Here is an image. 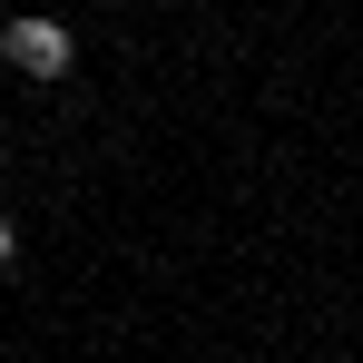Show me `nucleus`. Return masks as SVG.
<instances>
[{
  "instance_id": "obj_2",
  "label": "nucleus",
  "mask_w": 363,
  "mask_h": 363,
  "mask_svg": "<svg viewBox=\"0 0 363 363\" xmlns=\"http://www.w3.org/2000/svg\"><path fill=\"white\" fill-rule=\"evenodd\" d=\"M10 265H20V226L0 216V275H10Z\"/></svg>"
},
{
  "instance_id": "obj_1",
  "label": "nucleus",
  "mask_w": 363,
  "mask_h": 363,
  "mask_svg": "<svg viewBox=\"0 0 363 363\" xmlns=\"http://www.w3.org/2000/svg\"><path fill=\"white\" fill-rule=\"evenodd\" d=\"M0 60L20 69V79H69V60H79V40H69L60 20H40V10H20V20L0 30Z\"/></svg>"
},
{
  "instance_id": "obj_3",
  "label": "nucleus",
  "mask_w": 363,
  "mask_h": 363,
  "mask_svg": "<svg viewBox=\"0 0 363 363\" xmlns=\"http://www.w3.org/2000/svg\"><path fill=\"white\" fill-rule=\"evenodd\" d=\"M0 167H10V157H0Z\"/></svg>"
}]
</instances>
